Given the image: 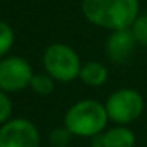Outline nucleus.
<instances>
[{"mask_svg":"<svg viewBox=\"0 0 147 147\" xmlns=\"http://www.w3.org/2000/svg\"><path fill=\"white\" fill-rule=\"evenodd\" d=\"M90 147H98V146H95V144H92V146H90Z\"/></svg>","mask_w":147,"mask_h":147,"instance_id":"obj_15","label":"nucleus"},{"mask_svg":"<svg viewBox=\"0 0 147 147\" xmlns=\"http://www.w3.org/2000/svg\"><path fill=\"white\" fill-rule=\"evenodd\" d=\"M55 82L57 81L48 74L46 71H41V73H33L32 79H30V86L29 89L32 90L33 93L40 96H46V95H51L55 89Z\"/></svg>","mask_w":147,"mask_h":147,"instance_id":"obj_10","label":"nucleus"},{"mask_svg":"<svg viewBox=\"0 0 147 147\" xmlns=\"http://www.w3.org/2000/svg\"><path fill=\"white\" fill-rule=\"evenodd\" d=\"M109 79V70L103 62H84L79 71V81L89 87H101Z\"/></svg>","mask_w":147,"mask_h":147,"instance_id":"obj_9","label":"nucleus"},{"mask_svg":"<svg viewBox=\"0 0 147 147\" xmlns=\"http://www.w3.org/2000/svg\"><path fill=\"white\" fill-rule=\"evenodd\" d=\"M43 70L51 74L57 82L68 84L79 79V71L82 67L76 49L67 43H52L45 49L41 57Z\"/></svg>","mask_w":147,"mask_h":147,"instance_id":"obj_3","label":"nucleus"},{"mask_svg":"<svg viewBox=\"0 0 147 147\" xmlns=\"http://www.w3.org/2000/svg\"><path fill=\"white\" fill-rule=\"evenodd\" d=\"M136 45L138 43L130 29L112 30L105 41V54L109 62L115 65H123L128 63V60L133 57Z\"/></svg>","mask_w":147,"mask_h":147,"instance_id":"obj_7","label":"nucleus"},{"mask_svg":"<svg viewBox=\"0 0 147 147\" xmlns=\"http://www.w3.org/2000/svg\"><path fill=\"white\" fill-rule=\"evenodd\" d=\"M109 117L105 103L95 98L74 101L65 111L63 125L74 138H96L108 128Z\"/></svg>","mask_w":147,"mask_h":147,"instance_id":"obj_2","label":"nucleus"},{"mask_svg":"<svg viewBox=\"0 0 147 147\" xmlns=\"http://www.w3.org/2000/svg\"><path fill=\"white\" fill-rule=\"evenodd\" d=\"M139 0H82L81 11L89 24L112 30L130 29L139 16Z\"/></svg>","mask_w":147,"mask_h":147,"instance_id":"obj_1","label":"nucleus"},{"mask_svg":"<svg viewBox=\"0 0 147 147\" xmlns=\"http://www.w3.org/2000/svg\"><path fill=\"white\" fill-rule=\"evenodd\" d=\"M13 117V101L10 98V93L0 89V125Z\"/></svg>","mask_w":147,"mask_h":147,"instance_id":"obj_14","label":"nucleus"},{"mask_svg":"<svg viewBox=\"0 0 147 147\" xmlns=\"http://www.w3.org/2000/svg\"><path fill=\"white\" fill-rule=\"evenodd\" d=\"M93 144L98 147H134L136 133L128 125H112L103 133L93 138Z\"/></svg>","mask_w":147,"mask_h":147,"instance_id":"obj_8","label":"nucleus"},{"mask_svg":"<svg viewBox=\"0 0 147 147\" xmlns=\"http://www.w3.org/2000/svg\"><path fill=\"white\" fill-rule=\"evenodd\" d=\"M16 41V33L7 21H0V59L10 54Z\"/></svg>","mask_w":147,"mask_h":147,"instance_id":"obj_11","label":"nucleus"},{"mask_svg":"<svg viewBox=\"0 0 147 147\" xmlns=\"http://www.w3.org/2000/svg\"><path fill=\"white\" fill-rule=\"evenodd\" d=\"M109 122L115 125H130L142 115L146 101L141 92L131 87H122L109 93L105 101Z\"/></svg>","mask_w":147,"mask_h":147,"instance_id":"obj_4","label":"nucleus"},{"mask_svg":"<svg viewBox=\"0 0 147 147\" xmlns=\"http://www.w3.org/2000/svg\"><path fill=\"white\" fill-rule=\"evenodd\" d=\"M33 68L21 55H5L0 59V89L7 93H18L29 89Z\"/></svg>","mask_w":147,"mask_h":147,"instance_id":"obj_5","label":"nucleus"},{"mask_svg":"<svg viewBox=\"0 0 147 147\" xmlns=\"http://www.w3.org/2000/svg\"><path fill=\"white\" fill-rule=\"evenodd\" d=\"M131 33H133L134 40H136L138 45L147 48V13L146 14H141L134 19V22L131 24L130 27Z\"/></svg>","mask_w":147,"mask_h":147,"instance_id":"obj_13","label":"nucleus"},{"mask_svg":"<svg viewBox=\"0 0 147 147\" xmlns=\"http://www.w3.org/2000/svg\"><path fill=\"white\" fill-rule=\"evenodd\" d=\"M0 147H41V134L32 120L11 117L0 125Z\"/></svg>","mask_w":147,"mask_h":147,"instance_id":"obj_6","label":"nucleus"},{"mask_svg":"<svg viewBox=\"0 0 147 147\" xmlns=\"http://www.w3.org/2000/svg\"><path fill=\"white\" fill-rule=\"evenodd\" d=\"M73 138L74 136L68 131V128L62 125V127H55L51 130L48 136V142L51 147H68Z\"/></svg>","mask_w":147,"mask_h":147,"instance_id":"obj_12","label":"nucleus"}]
</instances>
